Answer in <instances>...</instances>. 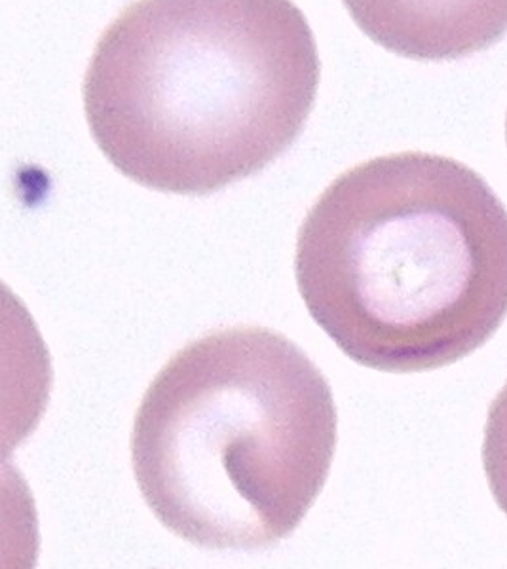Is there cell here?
I'll return each instance as SVG.
<instances>
[{
    "instance_id": "cell-4",
    "label": "cell",
    "mask_w": 507,
    "mask_h": 569,
    "mask_svg": "<svg viewBox=\"0 0 507 569\" xmlns=\"http://www.w3.org/2000/svg\"><path fill=\"white\" fill-rule=\"evenodd\" d=\"M384 50L417 61L485 52L507 34V0H342Z\"/></svg>"
},
{
    "instance_id": "cell-3",
    "label": "cell",
    "mask_w": 507,
    "mask_h": 569,
    "mask_svg": "<svg viewBox=\"0 0 507 569\" xmlns=\"http://www.w3.org/2000/svg\"><path fill=\"white\" fill-rule=\"evenodd\" d=\"M337 450V407L299 346L265 327L198 338L152 380L131 431L150 511L211 550L281 543L312 509Z\"/></svg>"
},
{
    "instance_id": "cell-1",
    "label": "cell",
    "mask_w": 507,
    "mask_h": 569,
    "mask_svg": "<svg viewBox=\"0 0 507 569\" xmlns=\"http://www.w3.org/2000/svg\"><path fill=\"white\" fill-rule=\"evenodd\" d=\"M319 72L294 0H133L99 37L82 101L122 176L166 194L209 196L299 139Z\"/></svg>"
},
{
    "instance_id": "cell-6",
    "label": "cell",
    "mask_w": 507,
    "mask_h": 569,
    "mask_svg": "<svg viewBox=\"0 0 507 569\" xmlns=\"http://www.w3.org/2000/svg\"><path fill=\"white\" fill-rule=\"evenodd\" d=\"M506 131H507V126H506Z\"/></svg>"
},
{
    "instance_id": "cell-2",
    "label": "cell",
    "mask_w": 507,
    "mask_h": 569,
    "mask_svg": "<svg viewBox=\"0 0 507 569\" xmlns=\"http://www.w3.org/2000/svg\"><path fill=\"white\" fill-rule=\"evenodd\" d=\"M314 321L351 361L426 372L471 356L507 318V209L447 156H378L335 179L297 236Z\"/></svg>"
},
{
    "instance_id": "cell-5",
    "label": "cell",
    "mask_w": 507,
    "mask_h": 569,
    "mask_svg": "<svg viewBox=\"0 0 507 569\" xmlns=\"http://www.w3.org/2000/svg\"><path fill=\"white\" fill-rule=\"evenodd\" d=\"M483 466L487 472L490 492L507 517V383L488 410Z\"/></svg>"
}]
</instances>
